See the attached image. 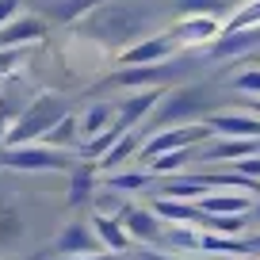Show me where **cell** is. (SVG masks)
<instances>
[{
  "label": "cell",
  "mask_w": 260,
  "mask_h": 260,
  "mask_svg": "<svg viewBox=\"0 0 260 260\" xmlns=\"http://www.w3.org/2000/svg\"><path fill=\"white\" fill-rule=\"evenodd\" d=\"M187 149H172V153H161L153 157V172H169V169H180V165H187Z\"/></svg>",
  "instance_id": "cell-21"
},
{
  "label": "cell",
  "mask_w": 260,
  "mask_h": 260,
  "mask_svg": "<svg viewBox=\"0 0 260 260\" xmlns=\"http://www.w3.org/2000/svg\"><path fill=\"white\" fill-rule=\"evenodd\" d=\"M157 100H161V92H142V96H130L126 104H122V126L146 119V115L157 107Z\"/></svg>",
  "instance_id": "cell-13"
},
{
  "label": "cell",
  "mask_w": 260,
  "mask_h": 260,
  "mask_svg": "<svg viewBox=\"0 0 260 260\" xmlns=\"http://www.w3.org/2000/svg\"><path fill=\"white\" fill-rule=\"evenodd\" d=\"M88 191H92V172H77L73 176V203H81V199H88Z\"/></svg>",
  "instance_id": "cell-26"
},
{
  "label": "cell",
  "mask_w": 260,
  "mask_h": 260,
  "mask_svg": "<svg viewBox=\"0 0 260 260\" xmlns=\"http://www.w3.org/2000/svg\"><path fill=\"white\" fill-rule=\"evenodd\" d=\"M153 214L157 218H180V222H195L199 218V211H191V207H184V203H176V199H157L153 203Z\"/></svg>",
  "instance_id": "cell-16"
},
{
  "label": "cell",
  "mask_w": 260,
  "mask_h": 260,
  "mask_svg": "<svg viewBox=\"0 0 260 260\" xmlns=\"http://www.w3.org/2000/svg\"><path fill=\"white\" fill-rule=\"evenodd\" d=\"M0 161L8 165V169L39 172V169H61L65 157H61V153H54V149H12V153H4Z\"/></svg>",
  "instance_id": "cell-5"
},
{
  "label": "cell",
  "mask_w": 260,
  "mask_h": 260,
  "mask_svg": "<svg viewBox=\"0 0 260 260\" xmlns=\"http://www.w3.org/2000/svg\"><path fill=\"white\" fill-rule=\"evenodd\" d=\"M134 146H138V142H134V134H126V138H122L119 146H115L111 153L104 157V165H107V169H111V165H119V161H122V157H126V153H130V149H134Z\"/></svg>",
  "instance_id": "cell-25"
},
{
  "label": "cell",
  "mask_w": 260,
  "mask_h": 260,
  "mask_svg": "<svg viewBox=\"0 0 260 260\" xmlns=\"http://www.w3.org/2000/svg\"><path fill=\"white\" fill-rule=\"evenodd\" d=\"M218 35V23H214V16H191L187 23L176 27V42H207Z\"/></svg>",
  "instance_id": "cell-11"
},
{
  "label": "cell",
  "mask_w": 260,
  "mask_h": 260,
  "mask_svg": "<svg viewBox=\"0 0 260 260\" xmlns=\"http://www.w3.org/2000/svg\"><path fill=\"white\" fill-rule=\"evenodd\" d=\"M42 35H46V23H42V19H35V16H23V19H8V23L0 27V46L16 50V46H23V42H35V39H42Z\"/></svg>",
  "instance_id": "cell-6"
},
{
  "label": "cell",
  "mask_w": 260,
  "mask_h": 260,
  "mask_svg": "<svg viewBox=\"0 0 260 260\" xmlns=\"http://www.w3.org/2000/svg\"><path fill=\"white\" fill-rule=\"evenodd\" d=\"M73 260H119V256H73Z\"/></svg>",
  "instance_id": "cell-31"
},
{
  "label": "cell",
  "mask_w": 260,
  "mask_h": 260,
  "mask_svg": "<svg viewBox=\"0 0 260 260\" xmlns=\"http://www.w3.org/2000/svg\"><path fill=\"white\" fill-rule=\"evenodd\" d=\"M211 104V96H207V88H180L172 92L169 100H165L161 107V119H187V115H203V107Z\"/></svg>",
  "instance_id": "cell-3"
},
{
  "label": "cell",
  "mask_w": 260,
  "mask_h": 260,
  "mask_svg": "<svg viewBox=\"0 0 260 260\" xmlns=\"http://www.w3.org/2000/svg\"><path fill=\"white\" fill-rule=\"evenodd\" d=\"M4 126H8V122H4V119H0V138H4Z\"/></svg>",
  "instance_id": "cell-32"
},
{
  "label": "cell",
  "mask_w": 260,
  "mask_h": 260,
  "mask_svg": "<svg viewBox=\"0 0 260 260\" xmlns=\"http://www.w3.org/2000/svg\"><path fill=\"white\" fill-rule=\"evenodd\" d=\"M96 234L104 237V245H107V249H115V252H122V249L130 245V234L119 226V222H107L104 214L96 218Z\"/></svg>",
  "instance_id": "cell-15"
},
{
  "label": "cell",
  "mask_w": 260,
  "mask_h": 260,
  "mask_svg": "<svg viewBox=\"0 0 260 260\" xmlns=\"http://www.w3.org/2000/svg\"><path fill=\"white\" fill-rule=\"evenodd\" d=\"M260 149L256 138H237V142H218V146L207 149V161H226V157H234V161H241V157H252Z\"/></svg>",
  "instance_id": "cell-12"
},
{
  "label": "cell",
  "mask_w": 260,
  "mask_h": 260,
  "mask_svg": "<svg viewBox=\"0 0 260 260\" xmlns=\"http://www.w3.org/2000/svg\"><path fill=\"white\" fill-rule=\"evenodd\" d=\"M180 4H184V12H207V16L218 12V0H180Z\"/></svg>",
  "instance_id": "cell-27"
},
{
  "label": "cell",
  "mask_w": 260,
  "mask_h": 260,
  "mask_svg": "<svg viewBox=\"0 0 260 260\" xmlns=\"http://www.w3.org/2000/svg\"><path fill=\"white\" fill-rule=\"evenodd\" d=\"M252 107H256V111H260V100H252Z\"/></svg>",
  "instance_id": "cell-33"
},
{
  "label": "cell",
  "mask_w": 260,
  "mask_h": 260,
  "mask_svg": "<svg viewBox=\"0 0 260 260\" xmlns=\"http://www.w3.org/2000/svg\"><path fill=\"white\" fill-rule=\"evenodd\" d=\"M122 222H126V230L134 237H142V241H157V214H142V211H122Z\"/></svg>",
  "instance_id": "cell-14"
},
{
  "label": "cell",
  "mask_w": 260,
  "mask_h": 260,
  "mask_svg": "<svg viewBox=\"0 0 260 260\" xmlns=\"http://www.w3.org/2000/svg\"><path fill=\"white\" fill-rule=\"evenodd\" d=\"M252 27H260V0H249V4L226 23V31H252Z\"/></svg>",
  "instance_id": "cell-17"
},
{
  "label": "cell",
  "mask_w": 260,
  "mask_h": 260,
  "mask_svg": "<svg viewBox=\"0 0 260 260\" xmlns=\"http://www.w3.org/2000/svg\"><path fill=\"white\" fill-rule=\"evenodd\" d=\"M207 130L211 126H180V130H165V134H157L153 142H149L146 149H142V157H149V161H153V157H161V153H172V149H187L191 146V142H199L207 134Z\"/></svg>",
  "instance_id": "cell-4"
},
{
  "label": "cell",
  "mask_w": 260,
  "mask_h": 260,
  "mask_svg": "<svg viewBox=\"0 0 260 260\" xmlns=\"http://www.w3.org/2000/svg\"><path fill=\"white\" fill-rule=\"evenodd\" d=\"M138 23H146V16L134 8H122V4H111V8H104L96 19H92V31L96 35H111V39H130V35L138 31Z\"/></svg>",
  "instance_id": "cell-2"
},
{
  "label": "cell",
  "mask_w": 260,
  "mask_h": 260,
  "mask_svg": "<svg viewBox=\"0 0 260 260\" xmlns=\"http://www.w3.org/2000/svg\"><path fill=\"white\" fill-rule=\"evenodd\" d=\"M211 130H222V134H241V138H256L260 142V122L245 119V115H211L207 122Z\"/></svg>",
  "instance_id": "cell-9"
},
{
  "label": "cell",
  "mask_w": 260,
  "mask_h": 260,
  "mask_svg": "<svg viewBox=\"0 0 260 260\" xmlns=\"http://www.w3.org/2000/svg\"><path fill=\"white\" fill-rule=\"evenodd\" d=\"M107 126H111V107H107V104H96V107L88 111V119H84V134H88V138H96L100 130H107Z\"/></svg>",
  "instance_id": "cell-19"
},
{
  "label": "cell",
  "mask_w": 260,
  "mask_h": 260,
  "mask_svg": "<svg viewBox=\"0 0 260 260\" xmlns=\"http://www.w3.org/2000/svg\"><path fill=\"white\" fill-rule=\"evenodd\" d=\"M222 260H230V256H222Z\"/></svg>",
  "instance_id": "cell-34"
},
{
  "label": "cell",
  "mask_w": 260,
  "mask_h": 260,
  "mask_svg": "<svg viewBox=\"0 0 260 260\" xmlns=\"http://www.w3.org/2000/svg\"><path fill=\"white\" fill-rule=\"evenodd\" d=\"M249 211V195H230V191H214L199 199V214H245Z\"/></svg>",
  "instance_id": "cell-8"
},
{
  "label": "cell",
  "mask_w": 260,
  "mask_h": 260,
  "mask_svg": "<svg viewBox=\"0 0 260 260\" xmlns=\"http://www.w3.org/2000/svg\"><path fill=\"white\" fill-rule=\"evenodd\" d=\"M234 88L237 92H252V96L260 100V69H245V73L234 77Z\"/></svg>",
  "instance_id": "cell-23"
},
{
  "label": "cell",
  "mask_w": 260,
  "mask_h": 260,
  "mask_svg": "<svg viewBox=\"0 0 260 260\" xmlns=\"http://www.w3.org/2000/svg\"><path fill=\"white\" fill-rule=\"evenodd\" d=\"M61 115H65V104H61L57 96H39V100H35V104L23 111V119H19L16 126L8 130V138H4V142L23 149L31 138H42V134H46V130L54 126Z\"/></svg>",
  "instance_id": "cell-1"
},
{
  "label": "cell",
  "mask_w": 260,
  "mask_h": 260,
  "mask_svg": "<svg viewBox=\"0 0 260 260\" xmlns=\"http://www.w3.org/2000/svg\"><path fill=\"white\" fill-rule=\"evenodd\" d=\"M169 50H172L169 39H149V42H138L134 50H126L122 61H126V65H153V61H161Z\"/></svg>",
  "instance_id": "cell-10"
},
{
  "label": "cell",
  "mask_w": 260,
  "mask_h": 260,
  "mask_svg": "<svg viewBox=\"0 0 260 260\" xmlns=\"http://www.w3.org/2000/svg\"><path fill=\"white\" fill-rule=\"evenodd\" d=\"M165 73H169V69H157V65H130L119 81L122 84H153V81H161Z\"/></svg>",
  "instance_id": "cell-18"
},
{
  "label": "cell",
  "mask_w": 260,
  "mask_h": 260,
  "mask_svg": "<svg viewBox=\"0 0 260 260\" xmlns=\"http://www.w3.org/2000/svg\"><path fill=\"white\" fill-rule=\"evenodd\" d=\"M19 57H23L19 50H4V54H0V73H8V69H12L16 61H19Z\"/></svg>",
  "instance_id": "cell-29"
},
{
  "label": "cell",
  "mask_w": 260,
  "mask_h": 260,
  "mask_svg": "<svg viewBox=\"0 0 260 260\" xmlns=\"http://www.w3.org/2000/svg\"><path fill=\"white\" fill-rule=\"evenodd\" d=\"M119 130H122V126H107V130H100L96 138H92V146H88V157L107 153V146H111V142H119Z\"/></svg>",
  "instance_id": "cell-22"
},
{
  "label": "cell",
  "mask_w": 260,
  "mask_h": 260,
  "mask_svg": "<svg viewBox=\"0 0 260 260\" xmlns=\"http://www.w3.org/2000/svg\"><path fill=\"white\" fill-rule=\"evenodd\" d=\"M111 187H119V191H142V187H149V176L146 172H122V176H111Z\"/></svg>",
  "instance_id": "cell-20"
},
{
  "label": "cell",
  "mask_w": 260,
  "mask_h": 260,
  "mask_svg": "<svg viewBox=\"0 0 260 260\" xmlns=\"http://www.w3.org/2000/svg\"><path fill=\"white\" fill-rule=\"evenodd\" d=\"M92 4H96V0H61V4L54 8V16L57 19H77L84 8H92Z\"/></svg>",
  "instance_id": "cell-24"
},
{
  "label": "cell",
  "mask_w": 260,
  "mask_h": 260,
  "mask_svg": "<svg viewBox=\"0 0 260 260\" xmlns=\"http://www.w3.org/2000/svg\"><path fill=\"white\" fill-rule=\"evenodd\" d=\"M241 169H245V172H256V176H260V157H241Z\"/></svg>",
  "instance_id": "cell-30"
},
{
  "label": "cell",
  "mask_w": 260,
  "mask_h": 260,
  "mask_svg": "<svg viewBox=\"0 0 260 260\" xmlns=\"http://www.w3.org/2000/svg\"><path fill=\"white\" fill-rule=\"evenodd\" d=\"M16 12H19V0H0V27L8 23V19L16 16Z\"/></svg>",
  "instance_id": "cell-28"
},
{
  "label": "cell",
  "mask_w": 260,
  "mask_h": 260,
  "mask_svg": "<svg viewBox=\"0 0 260 260\" xmlns=\"http://www.w3.org/2000/svg\"><path fill=\"white\" fill-rule=\"evenodd\" d=\"M57 252L61 256H88L92 252V230L84 226V222H73V226H65L61 237H57Z\"/></svg>",
  "instance_id": "cell-7"
}]
</instances>
